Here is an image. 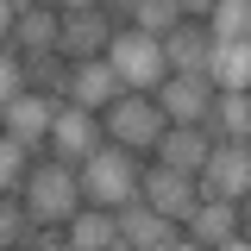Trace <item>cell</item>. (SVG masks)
<instances>
[{
	"mask_svg": "<svg viewBox=\"0 0 251 251\" xmlns=\"http://www.w3.org/2000/svg\"><path fill=\"white\" fill-rule=\"evenodd\" d=\"M195 195H214V201H245L251 195V151L245 138H214L207 157L195 163Z\"/></svg>",
	"mask_w": 251,
	"mask_h": 251,
	"instance_id": "5b68a950",
	"label": "cell"
},
{
	"mask_svg": "<svg viewBox=\"0 0 251 251\" xmlns=\"http://www.w3.org/2000/svg\"><path fill=\"white\" fill-rule=\"evenodd\" d=\"M63 245L69 251H120V239H113V207L82 201L75 214L63 220Z\"/></svg>",
	"mask_w": 251,
	"mask_h": 251,
	"instance_id": "9a60e30c",
	"label": "cell"
},
{
	"mask_svg": "<svg viewBox=\"0 0 251 251\" xmlns=\"http://www.w3.org/2000/svg\"><path fill=\"white\" fill-rule=\"evenodd\" d=\"M107 38H113V19H107L100 6L57 13V50H63L69 63H75V57H100V50H107Z\"/></svg>",
	"mask_w": 251,
	"mask_h": 251,
	"instance_id": "8fae6325",
	"label": "cell"
},
{
	"mask_svg": "<svg viewBox=\"0 0 251 251\" xmlns=\"http://www.w3.org/2000/svg\"><path fill=\"white\" fill-rule=\"evenodd\" d=\"M201 75L214 88H251V38H214Z\"/></svg>",
	"mask_w": 251,
	"mask_h": 251,
	"instance_id": "5bb4252c",
	"label": "cell"
},
{
	"mask_svg": "<svg viewBox=\"0 0 251 251\" xmlns=\"http://www.w3.org/2000/svg\"><path fill=\"white\" fill-rule=\"evenodd\" d=\"M6 6H38V0H6Z\"/></svg>",
	"mask_w": 251,
	"mask_h": 251,
	"instance_id": "f546056e",
	"label": "cell"
},
{
	"mask_svg": "<svg viewBox=\"0 0 251 251\" xmlns=\"http://www.w3.org/2000/svg\"><path fill=\"white\" fill-rule=\"evenodd\" d=\"M19 69H25V88L63 100V75H69V57L63 50H19Z\"/></svg>",
	"mask_w": 251,
	"mask_h": 251,
	"instance_id": "ffe728a7",
	"label": "cell"
},
{
	"mask_svg": "<svg viewBox=\"0 0 251 251\" xmlns=\"http://www.w3.org/2000/svg\"><path fill=\"white\" fill-rule=\"evenodd\" d=\"M25 163H31V151H25V145H13V138L0 132V195H19V182H25Z\"/></svg>",
	"mask_w": 251,
	"mask_h": 251,
	"instance_id": "603a6c76",
	"label": "cell"
},
{
	"mask_svg": "<svg viewBox=\"0 0 251 251\" xmlns=\"http://www.w3.org/2000/svg\"><path fill=\"white\" fill-rule=\"evenodd\" d=\"M138 201H145V207H157L163 220H176V226H182L188 207L201 201V195H195V170H176V163L138 170Z\"/></svg>",
	"mask_w": 251,
	"mask_h": 251,
	"instance_id": "52a82bcc",
	"label": "cell"
},
{
	"mask_svg": "<svg viewBox=\"0 0 251 251\" xmlns=\"http://www.w3.org/2000/svg\"><path fill=\"white\" fill-rule=\"evenodd\" d=\"M19 201H25L31 226H63V220L82 207V182H75V163H25V182H19Z\"/></svg>",
	"mask_w": 251,
	"mask_h": 251,
	"instance_id": "6da1fadb",
	"label": "cell"
},
{
	"mask_svg": "<svg viewBox=\"0 0 251 251\" xmlns=\"http://www.w3.org/2000/svg\"><path fill=\"white\" fill-rule=\"evenodd\" d=\"M94 6H100V13H107V19H113V25H126V19H132V6H138V0H94Z\"/></svg>",
	"mask_w": 251,
	"mask_h": 251,
	"instance_id": "484cf974",
	"label": "cell"
},
{
	"mask_svg": "<svg viewBox=\"0 0 251 251\" xmlns=\"http://www.w3.org/2000/svg\"><path fill=\"white\" fill-rule=\"evenodd\" d=\"M113 239H120V251H176V245H188L182 226H176V220H163L157 207H145L138 195L113 207Z\"/></svg>",
	"mask_w": 251,
	"mask_h": 251,
	"instance_id": "8992f818",
	"label": "cell"
},
{
	"mask_svg": "<svg viewBox=\"0 0 251 251\" xmlns=\"http://www.w3.org/2000/svg\"><path fill=\"white\" fill-rule=\"evenodd\" d=\"M188 232V245H245V232H239V201H214V195H201L195 207H188V220H182Z\"/></svg>",
	"mask_w": 251,
	"mask_h": 251,
	"instance_id": "30bf717a",
	"label": "cell"
},
{
	"mask_svg": "<svg viewBox=\"0 0 251 251\" xmlns=\"http://www.w3.org/2000/svg\"><path fill=\"white\" fill-rule=\"evenodd\" d=\"M50 113H57V94H38V88H19L6 107H0V132L25 151H44L50 138Z\"/></svg>",
	"mask_w": 251,
	"mask_h": 251,
	"instance_id": "ba28073f",
	"label": "cell"
},
{
	"mask_svg": "<svg viewBox=\"0 0 251 251\" xmlns=\"http://www.w3.org/2000/svg\"><path fill=\"white\" fill-rule=\"evenodd\" d=\"M6 44H19V50H57V6H50V0H38V6H13V31H6Z\"/></svg>",
	"mask_w": 251,
	"mask_h": 251,
	"instance_id": "d6986e66",
	"label": "cell"
},
{
	"mask_svg": "<svg viewBox=\"0 0 251 251\" xmlns=\"http://www.w3.org/2000/svg\"><path fill=\"white\" fill-rule=\"evenodd\" d=\"M113 94H120V75L107 69V57H75V63H69V75H63V100L100 113Z\"/></svg>",
	"mask_w": 251,
	"mask_h": 251,
	"instance_id": "4fadbf2b",
	"label": "cell"
},
{
	"mask_svg": "<svg viewBox=\"0 0 251 251\" xmlns=\"http://www.w3.org/2000/svg\"><path fill=\"white\" fill-rule=\"evenodd\" d=\"M176 6H182V19H201V13H207L214 0H176Z\"/></svg>",
	"mask_w": 251,
	"mask_h": 251,
	"instance_id": "4316f807",
	"label": "cell"
},
{
	"mask_svg": "<svg viewBox=\"0 0 251 251\" xmlns=\"http://www.w3.org/2000/svg\"><path fill=\"white\" fill-rule=\"evenodd\" d=\"M75 182H82V201H94V207H120V201L138 195V151L100 138V145L75 163Z\"/></svg>",
	"mask_w": 251,
	"mask_h": 251,
	"instance_id": "7a4b0ae2",
	"label": "cell"
},
{
	"mask_svg": "<svg viewBox=\"0 0 251 251\" xmlns=\"http://www.w3.org/2000/svg\"><path fill=\"white\" fill-rule=\"evenodd\" d=\"M25 201H19V195H0V251L6 245H19V239H25Z\"/></svg>",
	"mask_w": 251,
	"mask_h": 251,
	"instance_id": "cb8c5ba5",
	"label": "cell"
},
{
	"mask_svg": "<svg viewBox=\"0 0 251 251\" xmlns=\"http://www.w3.org/2000/svg\"><path fill=\"white\" fill-rule=\"evenodd\" d=\"M63 163H82V157L100 145V113L88 107H75V100H57V113H50V138H44Z\"/></svg>",
	"mask_w": 251,
	"mask_h": 251,
	"instance_id": "9c48e42d",
	"label": "cell"
},
{
	"mask_svg": "<svg viewBox=\"0 0 251 251\" xmlns=\"http://www.w3.org/2000/svg\"><path fill=\"white\" fill-rule=\"evenodd\" d=\"M157 44H163V63H170V69L201 75V63H207V44H214V38H207V25H188V19H176V25L163 31Z\"/></svg>",
	"mask_w": 251,
	"mask_h": 251,
	"instance_id": "ac0fdd59",
	"label": "cell"
},
{
	"mask_svg": "<svg viewBox=\"0 0 251 251\" xmlns=\"http://www.w3.org/2000/svg\"><path fill=\"white\" fill-rule=\"evenodd\" d=\"M151 100L163 107V120H188V126H201L207 100H214V82H207V75H182V69H170V75L151 88Z\"/></svg>",
	"mask_w": 251,
	"mask_h": 251,
	"instance_id": "7c38bea8",
	"label": "cell"
},
{
	"mask_svg": "<svg viewBox=\"0 0 251 251\" xmlns=\"http://www.w3.org/2000/svg\"><path fill=\"white\" fill-rule=\"evenodd\" d=\"M19 88H25V69H19V50H6V44H0V107H6V100H13Z\"/></svg>",
	"mask_w": 251,
	"mask_h": 251,
	"instance_id": "d4e9b609",
	"label": "cell"
},
{
	"mask_svg": "<svg viewBox=\"0 0 251 251\" xmlns=\"http://www.w3.org/2000/svg\"><path fill=\"white\" fill-rule=\"evenodd\" d=\"M201 19H207V38H251V0H214Z\"/></svg>",
	"mask_w": 251,
	"mask_h": 251,
	"instance_id": "44dd1931",
	"label": "cell"
},
{
	"mask_svg": "<svg viewBox=\"0 0 251 251\" xmlns=\"http://www.w3.org/2000/svg\"><path fill=\"white\" fill-rule=\"evenodd\" d=\"M107 69L120 75V88L126 94H151L163 75H170V63H163V44L157 38H145V31H132V25H113V38H107Z\"/></svg>",
	"mask_w": 251,
	"mask_h": 251,
	"instance_id": "3957f363",
	"label": "cell"
},
{
	"mask_svg": "<svg viewBox=\"0 0 251 251\" xmlns=\"http://www.w3.org/2000/svg\"><path fill=\"white\" fill-rule=\"evenodd\" d=\"M6 31H13V6L0 0V44H6Z\"/></svg>",
	"mask_w": 251,
	"mask_h": 251,
	"instance_id": "83f0119b",
	"label": "cell"
},
{
	"mask_svg": "<svg viewBox=\"0 0 251 251\" xmlns=\"http://www.w3.org/2000/svg\"><path fill=\"white\" fill-rule=\"evenodd\" d=\"M176 19H182V6H176V0H138L126 25H132V31H145V38H163Z\"/></svg>",
	"mask_w": 251,
	"mask_h": 251,
	"instance_id": "7402d4cb",
	"label": "cell"
},
{
	"mask_svg": "<svg viewBox=\"0 0 251 251\" xmlns=\"http://www.w3.org/2000/svg\"><path fill=\"white\" fill-rule=\"evenodd\" d=\"M163 107H157L151 94H113L107 107H100V138H113V145H126V151H151L157 132H163Z\"/></svg>",
	"mask_w": 251,
	"mask_h": 251,
	"instance_id": "277c9868",
	"label": "cell"
},
{
	"mask_svg": "<svg viewBox=\"0 0 251 251\" xmlns=\"http://www.w3.org/2000/svg\"><path fill=\"white\" fill-rule=\"evenodd\" d=\"M201 132L207 138H245L251 132V94L245 88H214L207 113H201Z\"/></svg>",
	"mask_w": 251,
	"mask_h": 251,
	"instance_id": "2e32d148",
	"label": "cell"
},
{
	"mask_svg": "<svg viewBox=\"0 0 251 251\" xmlns=\"http://www.w3.org/2000/svg\"><path fill=\"white\" fill-rule=\"evenodd\" d=\"M57 13H75V6H94V0H50Z\"/></svg>",
	"mask_w": 251,
	"mask_h": 251,
	"instance_id": "f1b7e54d",
	"label": "cell"
},
{
	"mask_svg": "<svg viewBox=\"0 0 251 251\" xmlns=\"http://www.w3.org/2000/svg\"><path fill=\"white\" fill-rule=\"evenodd\" d=\"M207 145H214V138H207V132H201V126H188V120H170L163 126V132H157V163H176V170H195V163H201V157H207Z\"/></svg>",
	"mask_w": 251,
	"mask_h": 251,
	"instance_id": "e0dca14e",
	"label": "cell"
}]
</instances>
